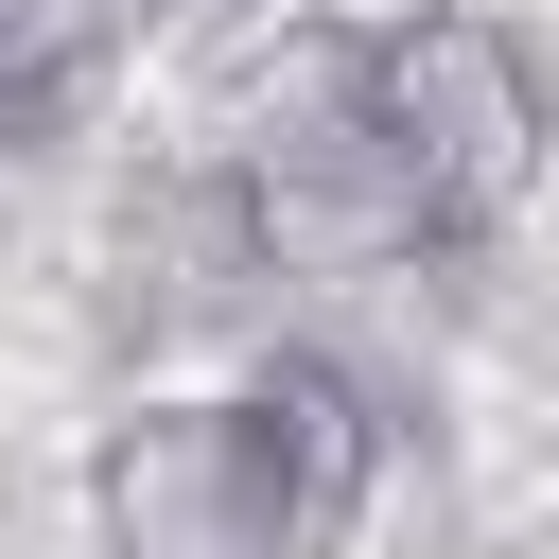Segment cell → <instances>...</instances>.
Masks as SVG:
<instances>
[{
  "instance_id": "cell-1",
  "label": "cell",
  "mask_w": 559,
  "mask_h": 559,
  "mask_svg": "<svg viewBox=\"0 0 559 559\" xmlns=\"http://www.w3.org/2000/svg\"><path fill=\"white\" fill-rule=\"evenodd\" d=\"M384 489V384L349 349H245L227 384H140L87 437V559H349Z\"/></svg>"
},
{
  "instance_id": "cell-2",
  "label": "cell",
  "mask_w": 559,
  "mask_h": 559,
  "mask_svg": "<svg viewBox=\"0 0 559 559\" xmlns=\"http://www.w3.org/2000/svg\"><path fill=\"white\" fill-rule=\"evenodd\" d=\"M332 70H349L384 245L402 262H489L524 227V192H542V52H524V17L384 0V17H332Z\"/></svg>"
},
{
  "instance_id": "cell-3",
  "label": "cell",
  "mask_w": 559,
  "mask_h": 559,
  "mask_svg": "<svg viewBox=\"0 0 559 559\" xmlns=\"http://www.w3.org/2000/svg\"><path fill=\"white\" fill-rule=\"evenodd\" d=\"M122 332H210L245 280H262V245H245V210H227V175L192 157V175H140V210H122Z\"/></svg>"
},
{
  "instance_id": "cell-4",
  "label": "cell",
  "mask_w": 559,
  "mask_h": 559,
  "mask_svg": "<svg viewBox=\"0 0 559 559\" xmlns=\"http://www.w3.org/2000/svg\"><path fill=\"white\" fill-rule=\"evenodd\" d=\"M105 70H122V0H0V157L70 140Z\"/></svg>"
},
{
  "instance_id": "cell-5",
  "label": "cell",
  "mask_w": 559,
  "mask_h": 559,
  "mask_svg": "<svg viewBox=\"0 0 559 559\" xmlns=\"http://www.w3.org/2000/svg\"><path fill=\"white\" fill-rule=\"evenodd\" d=\"M175 17H210V0H122V35H175Z\"/></svg>"
}]
</instances>
